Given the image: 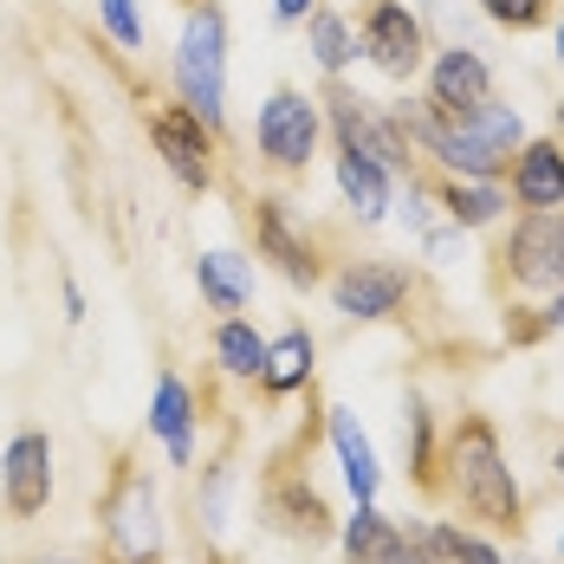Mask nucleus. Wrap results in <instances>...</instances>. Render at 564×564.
<instances>
[{
    "label": "nucleus",
    "mask_w": 564,
    "mask_h": 564,
    "mask_svg": "<svg viewBox=\"0 0 564 564\" xmlns=\"http://www.w3.org/2000/svg\"><path fill=\"white\" fill-rule=\"evenodd\" d=\"M409 292H415V273L395 267V260H344L338 280H332V305L357 325H377V318L402 312Z\"/></svg>",
    "instance_id": "obj_8"
},
{
    "label": "nucleus",
    "mask_w": 564,
    "mask_h": 564,
    "mask_svg": "<svg viewBox=\"0 0 564 564\" xmlns=\"http://www.w3.org/2000/svg\"><path fill=\"white\" fill-rule=\"evenodd\" d=\"M105 539H111L117 564H156L163 558V507H156V487L150 474L123 467L105 500Z\"/></svg>",
    "instance_id": "obj_5"
},
{
    "label": "nucleus",
    "mask_w": 564,
    "mask_h": 564,
    "mask_svg": "<svg viewBox=\"0 0 564 564\" xmlns=\"http://www.w3.org/2000/svg\"><path fill=\"white\" fill-rule=\"evenodd\" d=\"M0 500L13 519H40L53 500V435L40 429H20L7 454H0Z\"/></svg>",
    "instance_id": "obj_11"
},
{
    "label": "nucleus",
    "mask_w": 564,
    "mask_h": 564,
    "mask_svg": "<svg viewBox=\"0 0 564 564\" xmlns=\"http://www.w3.org/2000/svg\"><path fill=\"white\" fill-rule=\"evenodd\" d=\"M338 188H344V202H350V215L357 221H383L390 215V202H395V182L383 163H370V156H344L338 150Z\"/></svg>",
    "instance_id": "obj_19"
},
{
    "label": "nucleus",
    "mask_w": 564,
    "mask_h": 564,
    "mask_svg": "<svg viewBox=\"0 0 564 564\" xmlns=\"http://www.w3.org/2000/svg\"><path fill=\"white\" fill-rule=\"evenodd\" d=\"M402 442H409V454H415V480L435 487V435H429V409H422V402H409V429H402Z\"/></svg>",
    "instance_id": "obj_24"
},
{
    "label": "nucleus",
    "mask_w": 564,
    "mask_h": 564,
    "mask_svg": "<svg viewBox=\"0 0 564 564\" xmlns=\"http://www.w3.org/2000/svg\"><path fill=\"white\" fill-rule=\"evenodd\" d=\"M273 13H280V20H312L318 0H273Z\"/></svg>",
    "instance_id": "obj_30"
},
{
    "label": "nucleus",
    "mask_w": 564,
    "mask_h": 564,
    "mask_svg": "<svg viewBox=\"0 0 564 564\" xmlns=\"http://www.w3.org/2000/svg\"><path fill=\"white\" fill-rule=\"evenodd\" d=\"M364 58L383 72V78H415L422 58H429V40H422V20L402 7V0H370L364 7V33H357Z\"/></svg>",
    "instance_id": "obj_9"
},
{
    "label": "nucleus",
    "mask_w": 564,
    "mask_h": 564,
    "mask_svg": "<svg viewBox=\"0 0 564 564\" xmlns=\"http://www.w3.org/2000/svg\"><path fill=\"white\" fill-rule=\"evenodd\" d=\"M454 564H500V552L480 532H454Z\"/></svg>",
    "instance_id": "obj_28"
},
{
    "label": "nucleus",
    "mask_w": 564,
    "mask_h": 564,
    "mask_svg": "<svg viewBox=\"0 0 564 564\" xmlns=\"http://www.w3.org/2000/svg\"><path fill=\"white\" fill-rule=\"evenodd\" d=\"M442 215H448L460 234L494 227L507 215V188H500V182H474V175H448V182H442Z\"/></svg>",
    "instance_id": "obj_20"
},
{
    "label": "nucleus",
    "mask_w": 564,
    "mask_h": 564,
    "mask_svg": "<svg viewBox=\"0 0 564 564\" xmlns=\"http://www.w3.org/2000/svg\"><path fill=\"white\" fill-rule=\"evenodd\" d=\"M253 247H260V260H273L292 285H318V253H312V240L305 234H292V215H285V202H253Z\"/></svg>",
    "instance_id": "obj_13"
},
{
    "label": "nucleus",
    "mask_w": 564,
    "mask_h": 564,
    "mask_svg": "<svg viewBox=\"0 0 564 564\" xmlns=\"http://www.w3.org/2000/svg\"><path fill=\"white\" fill-rule=\"evenodd\" d=\"M539 325H545V338H552V332H564V285L552 292V299H545V312H539Z\"/></svg>",
    "instance_id": "obj_29"
},
{
    "label": "nucleus",
    "mask_w": 564,
    "mask_h": 564,
    "mask_svg": "<svg viewBox=\"0 0 564 564\" xmlns=\"http://www.w3.org/2000/svg\"><path fill=\"white\" fill-rule=\"evenodd\" d=\"M558 65H564V20H558Z\"/></svg>",
    "instance_id": "obj_33"
},
{
    "label": "nucleus",
    "mask_w": 564,
    "mask_h": 564,
    "mask_svg": "<svg viewBox=\"0 0 564 564\" xmlns=\"http://www.w3.org/2000/svg\"><path fill=\"white\" fill-rule=\"evenodd\" d=\"M267 350H273V344L260 338L247 318H221V325H215V364H221L227 377H240V383H260Z\"/></svg>",
    "instance_id": "obj_22"
},
{
    "label": "nucleus",
    "mask_w": 564,
    "mask_h": 564,
    "mask_svg": "<svg viewBox=\"0 0 564 564\" xmlns=\"http://www.w3.org/2000/svg\"><path fill=\"white\" fill-rule=\"evenodd\" d=\"M448 487L454 500L474 512L480 525H494V532H519V480H512L507 454H500V429L487 422V415H460L448 429Z\"/></svg>",
    "instance_id": "obj_1"
},
{
    "label": "nucleus",
    "mask_w": 564,
    "mask_h": 564,
    "mask_svg": "<svg viewBox=\"0 0 564 564\" xmlns=\"http://www.w3.org/2000/svg\"><path fill=\"white\" fill-rule=\"evenodd\" d=\"M312 357H318V344H312V332L305 325H292L285 338H273V350H267V370H260V390L267 395H292L312 383Z\"/></svg>",
    "instance_id": "obj_21"
},
{
    "label": "nucleus",
    "mask_w": 564,
    "mask_h": 564,
    "mask_svg": "<svg viewBox=\"0 0 564 564\" xmlns=\"http://www.w3.org/2000/svg\"><path fill=\"white\" fill-rule=\"evenodd\" d=\"M318 130H325V111H318V98H305V91H292L280 85L260 117H253V143H260V163L280 175H299L312 163V150H318Z\"/></svg>",
    "instance_id": "obj_4"
},
{
    "label": "nucleus",
    "mask_w": 564,
    "mask_h": 564,
    "mask_svg": "<svg viewBox=\"0 0 564 564\" xmlns=\"http://www.w3.org/2000/svg\"><path fill=\"white\" fill-rule=\"evenodd\" d=\"M150 143L182 188H195V195L215 188V123H202L188 105H163L150 117Z\"/></svg>",
    "instance_id": "obj_7"
},
{
    "label": "nucleus",
    "mask_w": 564,
    "mask_h": 564,
    "mask_svg": "<svg viewBox=\"0 0 564 564\" xmlns=\"http://www.w3.org/2000/svg\"><path fill=\"white\" fill-rule=\"evenodd\" d=\"M552 474H558V487H564V435H558V448H552Z\"/></svg>",
    "instance_id": "obj_31"
},
{
    "label": "nucleus",
    "mask_w": 564,
    "mask_h": 564,
    "mask_svg": "<svg viewBox=\"0 0 564 564\" xmlns=\"http://www.w3.org/2000/svg\"><path fill=\"white\" fill-rule=\"evenodd\" d=\"M46 564H78V558H46Z\"/></svg>",
    "instance_id": "obj_34"
},
{
    "label": "nucleus",
    "mask_w": 564,
    "mask_h": 564,
    "mask_svg": "<svg viewBox=\"0 0 564 564\" xmlns=\"http://www.w3.org/2000/svg\"><path fill=\"white\" fill-rule=\"evenodd\" d=\"M175 91L182 105L221 130V111H227V20L215 0L188 7L182 20V40H175Z\"/></svg>",
    "instance_id": "obj_2"
},
{
    "label": "nucleus",
    "mask_w": 564,
    "mask_h": 564,
    "mask_svg": "<svg viewBox=\"0 0 564 564\" xmlns=\"http://www.w3.org/2000/svg\"><path fill=\"white\" fill-rule=\"evenodd\" d=\"M480 13H487L494 26H512V33H525V26H539V20L552 13V0H480Z\"/></svg>",
    "instance_id": "obj_25"
},
{
    "label": "nucleus",
    "mask_w": 564,
    "mask_h": 564,
    "mask_svg": "<svg viewBox=\"0 0 564 564\" xmlns=\"http://www.w3.org/2000/svg\"><path fill=\"white\" fill-rule=\"evenodd\" d=\"M195 285H202L208 312L234 318V312H240V305L253 299V260H240V253L215 247V253H202V260H195Z\"/></svg>",
    "instance_id": "obj_16"
},
{
    "label": "nucleus",
    "mask_w": 564,
    "mask_h": 564,
    "mask_svg": "<svg viewBox=\"0 0 564 564\" xmlns=\"http://www.w3.org/2000/svg\"><path fill=\"white\" fill-rule=\"evenodd\" d=\"M325 429H332V448H338V467H344V487L357 494V507H377V487H383V467H377V448L370 435L357 429L350 409H325Z\"/></svg>",
    "instance_id": "obj_15"
},
{
    "label": "nucleus",
    "mask_w": 564,
    "mask_h": 564,
    "mask_svg": "<svg viewBox=\"0 0 564 564\" xmlns=\"http://www.w3.org/2000/svg\"><path fill=\"white\" fill-rule=\"evenodd\" d=\"M305 40H312V58H318L332 78H344V65L357 58V26L344 20L338 7H318V13L305 20Z\"/></svg>",
    "instance_id": "obj_23"
},
{
    "label": "nucleus",
    "mask_w": 564,
    "mask_h": 564,
    "mask_svg": "<svg viewBox=\"0 0 564 564\" xmlns=\"http://www.w3.org/2000/svg\"><path fill=\"white\" fill-rule=\"evenodd\" d=\"M512 285H532V292H558L564 285V208L552 215H519V227L500 247Z\"/></svg>",
    "instance_id": "obj_10"
},
{
    "label": "nucleus",
    "mask_w": 564,
    "mask_h": 564,
    "mask_svg": "<svg viewBox=\"0 0 564 564\" xmlns=\"http://www.w3.org/2000/svg\"><path fill=\"white\" fill-rule=\"evenodd\" d=\"M325 117H332V137H338L344 156H370V163H383L390 175L415 170L409 137L395 130V117H377L357 91H350V85H332V91H325Z\"/></svg>",
    "instance_id": "obj_6"
},
{
    "label": "nucleus",
    "mask_w": 564,
    "mask_h": 564,
    "mask_svg": "<svg viewBox=\"0 0 564 564\" xmlns=\"http://www.w3.org/2000/svg\"><path fill=\"white\" fill-rule=\"evenodd\" d=\"M267 519L280 525L285 539H325L332 532V507L318 500V487H305V480H280L273 494H267Z\"/></svg>",
    "instance_id": "obj_18"
},
{
    "label": "nucleus",
    "mask_w": 564,
    "mask_h": 564,
    "mask_svg": "<svg viewBox=\"0 0 564 564\" xmlns=\"http://www.w3.org/2000/svg\"><path fill=\"white\" fill-rule=\"evenodd\" d=\"M150 429L163 435V448H170L175 467H188V460H195V395H188V383H182V377H163V383H156Z\"/></svg>",
    "instance_id": "obj_17"
},
{
    "label": "nucleus",
    "mask_w": 564,
    "mask_h": 564,
    "mask_svg": "<svg viewBox=\"0 0 564 564\" xmlns=\"http://www.w3.org/2000/svg\"><path fill=\"white\" fill-rule=\"evenodd\" d=\"M558 558H564V532H558Z\"/></svg>",
    "instance_id": "obj_35"
},
{
    "label": "nucleus",
    "mask_w": 564,
    "mask_h": 564,
    "mask_svg": "<svg viewBox=\"0 0 564 564\" xmlns=\"http://www.w3.org/2000/svg\"><path fill=\"white\" fill-rule=\"evenodd\" d=\"M98 13H105V26H111V40L123 53H137L143 46V20H137V0H98Z\"/></svg>",
    "instance_id": "obj_26"
},
{
    "label": "nucleus",
    "mask_w": 564,
    "mask_h": 564,
    "mask_svg": "<svg viewBox=\"0 0 564 564\" xmlns=\"http://www.w3.org/2000/svg\"><path fill=\"white\" fill-rule=\"evenodd\" d=\"M558 143H564V98H558Z\"/></svg>",
    "instance_id": "obj_32"
},
{
    "label": "nucleus",
    "mask_w": 564,
    "mask_h": 564,
    "mask_svg": "<svg viewBox=\"0 0 564 564\" xmlns=\"http://www.w3.org/2000/svg\"><path fill=\"white\" fill-rule=\"evenodd\" d=\"M525 150V117L512 111V105H480V111L454 117L448 137L435 143V163L448 175H474V182H500L512 175V156Z\"/></svg>",
    "instance_id": "obj_3"
},
{
    "label": "nucleus",
    "mask_w": 564,
    "mask_h": 564,
    "mask_svg": "<svg viewBox=\"0 0 564 564\" xmlns=\"http://www.w3.org/2000/svg\"><path fill=\"white\" fill-rule=\"evenodd\" d=\"M227 487H234V467H208V480H202V525L208 532H221L227 525Z\"/></svg>",
    "instance_id": "obj_27"
},
{
    "label": "nucleus",
    "mask_w": 564,
    "mask_h": 564,
    "mask_svg": "<svg viewBox=\"0 0 564 564\" xmlns=\"http://www.w3.org/2000/svg\"><path fill=\"white\" fill-rule=\"evenodd\" d=\"M512 202L519 215H552L564 208V143L558 137H525V150L512 156Z\"/></svg>",
    "instance_id": "obj_14"
},
{
    "label": "nucleus",
    "mask_w": 564,
    "mask_h": 564,
    "mask_svg": "<svg viewBox=\"0 0 564 564\" xmlns=\"http://www.w3.org/2000/svg\"><path fill=\"white\" fill-rule=\"evenodd\" d=\"M494 98V65L474 53V46H442V53L429 58V105L448 117H467L480 111Z\"/></svg>",
    "instance_id": "obj_12"
}]
</instances>
